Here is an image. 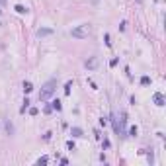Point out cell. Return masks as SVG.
<instances>
[{"instance_id": "cell-1", "label": "cell", "mask_w": 166, "mask_h": 166, "mask_svg": "<svg viewBox=\"0 0 166 166\" xmlns=\"http://www.w3.org/2000/svg\"><path fill=\"white\" fill-rule=\"evenodd\" d=\"M57 90V80L55 78H51V80H47L43 86H41V92H39V100L41 102H45V100H49L53 94H55Z\"/></svg>"}, {"instance_id": "cell-2", "label": "cell", "mask_w": 166, "mask_h": 166, "mask_svg": "<svg viewBox=\"0 0 166 166\" xmlns=\"http://www.w3.org/2000/svg\"><path fill=\"white\" fill-rule=\"evenodd\" d=\"M70 33H72V37H76V39H86L88 33H90V25H88V23H82V25L74 27Z\"/></svg>"}, {"instance_id": "cell-3", "label": "cell", "mask_w": 166, "mask_h": 166, "mask_svg": "<svg viewBox=\"0 0 166 166\" xmlns=\"http://www.w3.org/2000/svg\"><path fill=\"white\" fill-rule=\"evenodd\" d=\"M125 125H127V113L121 111V125H119V133L125 135Z\"/></svg>"}, {"instance_id": "cell-4", "label": "cell", "mask_w": 166, "mask_h": 166, "mask_svg": "<svg viewBox=\"0 0 166 166\" xmlns=\"http://www.w3.org/2000/svg\"><path fill=\"white\" fill-rule=\"evenodd\" d=\"M96 66H98V59H96V57H90L88 61H86V68H90V70H94Z\"/></svg>"}, {"instance_id": "cell-5", "label": "cell", "mask_w": 166, "mask_h": 166, "mask_svg": "<svg viewBox=\"0 0 166 166\" xmlns=\"http://www.w3.org/2000/svg\"><path fill=\"white\" fill-rule=\"evenodd\" d=\"M153 100H155V104H156V106H160V108L164 106V96H162L160 92H156L155 96H153Z\"/></svg>"}, {"instance_id": "cell-6", "label": "cell", "mask_w": 166, "mask_h": 166, "mask_svg": "<svg viewBox=\"0 0 166 166\" xmlns=\"http://www.w3.org/2000/svg\"><path fill=\"white\" fill-rule=\"evenodd\" d=\"M110 119H111V125H113V131L119 135V123H117V119H115V113H111V115H110Z\"/></svg>"}, {"instance_id": "cell-7", "label": "cell", "mask_w": 166, "mask_h": 166, "mask_svg": "<svg viewBox=\"0 0 166 166\" xmlns=\"http://www.w3.org/2000/svg\"><path fill=\"white\" fill-rule=\"evenodd\" d=\"M53 29H49V27H41V29H37V35L39 37H45V35H51Z\"/></svg>"}, {"instance_id": "cell-8", "label": "cell", "mask_w": 166, "mask_h": 166, "mask_svg": "<svg viewBox=\"0 0 166 166\" xmlns=\"http://www.w3.org/2000/svg\"><path fill=\"white\" fill-rule=\"evenodd\" d=\"M70 135H72V137H82V129H80V127H72V129H70Z\"/></svg>"}, {"instance_id": "cell-9", "label": "cell", "mask_w": 166, "mask_h": 166, "mask_svg": "<svg viewBox=\"0 0 166 166\" xmlns=\"http://www.w3.org/2000/svg\"><path fill=\"white\" fill-rule=\"evenodd\" d=\"M14 10L18 12V14H27V8L22 6V4H16V8H14Z\"/></svg>"}, {"instance_id": "cell-10", "label": "cell", "mask_w": 166, "mask_h": 166, "mask_svg": "<svg viewBox=\"0 0 166 166\" xmlns=\"http://www.w3.org/2000/svg\"><path fill=\"white\" fill-rule=\"evenodd\" d=\"M51 108H53V110H57V111H61V108H63V106H61V102H59V100H53V102H51Z\"/></svg>"}, {"instance_id": "cell-11", "label": "cell", "mask_w": 166, "mask_h": 166, "mask_svg": "<svg viewBox=\"0 0 166 166\" xmlns=\"http://www.w3.org/2000/svg\"><path fill=\"white\" fill-rule=\"evenodd\" d=\"M31 90H33V84H31V82H23V92H25V94H29Z\"/></svg>"}, {"instance_id": "cell-12", "label": "cell", "mask_w": 166, "mask_h": 166, "mask_svg": "<svg viewBox=\"0 0 166 166\" xmlns=\"http://www.w3.org/2000/svg\"><path fill=\"white\" fill-rule=\"evenodd\" d=\"M70 88H72V80H68V82L65 84V94H66V96L70 94Z\"/></svg>"}, {"instance_id": "cell-13", "label": "cell", "mask_w": 166, "mask_h": 166, "mask_svg": "<svg viewBox=\"0 0 166 166\" xmlns=\"http://www.w3.org/2000/svg\"><path fill=\"white\" fill-rule=\"evenodd\" d=\"M141 84H143V86L151 84V78H149V76H143V78H141Z\"/></svg>"}, {"instance_id": "cell-14", "label": "cell", "mask_w": 166, "mask_h": 166, "mask_svg": "<svg viewBox=\"0 0 166 166\" xmlns=\"http://www.w3.org/2000/svg\"><path fill=\"white\" fill-rule=\"evenodd\" d=\"M6 131H8V135H12V131H14V127H12L10 121H6Z\"/></svg>"}, {"instance_id": "cell-15", "label": "cell", "mask_w": 166, "mask_h": 166, "mask_svg": "<svg viewBox=\"0 0 166 166\" xmlns=\"http://www.w3.org/2000/svg\"><path fill=\"white\" fill-rule=\"evenodd\" d=\"M66 149H68V151H74V141H68V143H66Z\"/></svg>"}, {"instance_id": "cell-16", "label": "cell", "mask_w": 166, "mask_h": 166, "mask_svg": "<svg viewBox=\"0 0 166 166\" xmlns=\"http://www.w3.org/2000/svg\"><path fill=\"white\" fill-rule=\"evenodd\" d=\"M37 164H47V156H41V158L37 160Z\"/></svg>"}, {"instance_id": "cell-17", "label": "cell", "mask_w": 166, "mask_h": 166, "mask_svg": "<svg viewBox=\"0 0 166 166\" xmlns=\"http://www.w3.org/2000/svg\"><path fill=\"white\" fill-rule=\"evenodd\" d=\"M129 135L135 137V135H137V127H131V129H129Z\"/></svg>"}, {"instance_id": "cell-18", "label": "cell", "mask_w": 166, "mask_h": 166, "mask_svg": "<svg viewBox=\"0 0 166 166\" xmlns=\"http://www.w3.org/2000/svg\"><path fill=\"white\" fill-rule=\"evenodd\" d=\"M104 39H106V45H111V41H110V35H108V33L104 35Z\"/></svg>"}, {"instance_id": "cell-19", "label": "cell", "mask_w": 166, "mask_h": 166, "mask_svg": "<svg viewBox=\"0 0 166 166\" xmlns=\"http://www.w3.org/2000/svg\"><path fill=\"white\" fill-rule=\"evenodd\" d=\"M4 4H6V0H0V6H4Z\"/></svg>"}, {"instance_id": "cell-20", "label": "cell", "mask_w": 166, "mask_h": 166, "mask_svg": "<svg viewBox=\"0 0 166 166\" xmlns=\"http://www.w3.org/2000/svg\"><path fill=\"white\" fill-rule=\"evenodd\" d=\"M0 14H2V10H0Z\"/></svg>"}, {"instance_id": "cell-21", "label": "cell", "mask_w": 166, "mask_h": 166, "mask_svg": "<svg viewBox=\"0 0 166 166\" xmlns=\"http://www.w3.org/2000/svg\"><path fill=\"white\" fill-rule=\"evenodd\" d=\"M139 2H141V0H139Z\"/></svg>"}]
</instances>
